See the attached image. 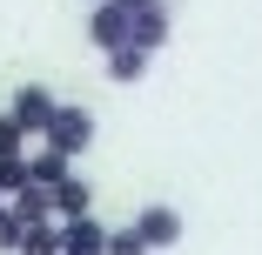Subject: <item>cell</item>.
Here are the masks:
<instances>
[{
    "label": "cell",
    "instance_id": "1",
    "mask_svg": "<svg viewBox=\"0 0 262 255\" xmlns=\"http://www.w3.org/2000/svg\"><path fill=\"white\" fill-rule=\"evenodd\" d=\"M40 148H54V155H68V161H81L88 148H94V114L88 108H54V121H47V134H40Z\"/></svg>",
    "mask_w": 262,
    "mask_h": 255
},
{
    "label": "cell",
    "instance_id": "2",
    "mask_svg": "<svg viewBox=\"0 0 262 255\" xmlns=\"http://www.w3.org/2000/svg\"><path fill=\"white\" fill-rule=\"evenodd\" d=\"M54 87H40V81H27V87H14V101H7V121L20 128V134H47V121H54Z\"/></svg>",
    "mask_w": 262,
    "mask_h": 255
},
{
    "label": "cell",
    "instance_id": "3",
    "mask_svg": "<svg viewBox=\"0 0 262 255\" xmlns=\"http://www.w3.org/2000/svg\"><path fill=\"white\" fill-rule=\"evenodd\" d=\"M135 235H141V248L155 255V248H175L182 235H188V222H182V208H168V201H148V208L128 222Z\"/></svg>",
    "mask_w": 262,
    "mask_h": 255
},
{
    "label": "cell",
    "instance_id": "4",
    "mask_svg": "<svg viewBox=\"0 0 262 255\" xmlns=\"http://www.w3.org/2000/svg\"><path fill=\"white\" fill-rule=\"evenodd\" d=\"M168 34H175L168 7H141V14H128V47H135V54H148V61L168 47Z\"/></svg>",
    "mask_w": 262,
    "mask_h": 255
},
{
    "label": "cell",
    "instance_id": "5",
    "mask_svg": "<svg viewBox=\"0 0 262 255\" xmlns=\"http://www.w3.org/2000/svg\"><path fill=\"white\" fill-rule=\"evenodd\" d=\"M88 40L101 47V54H121V47H128V14L115 7V0H101V7L88 14Z\"/></svg>",
    "mask_w": 262,
    "mask_h": 255
},
{
    "label": "cell",
    "instance_id": "6",
    "mask_svg": "<svg viewBox=\"0 0 262 255\" xmlns=\"http://www.w3.org/2000/svg\"><path fill=\"white\" fill-rule=\"evenodd\" d=\"M47 208H54V222L68 228V222H81V215H94V188H88V175H68L54 195H47Z\"/></svg>",
    "mask_w": 262,
    "mask_h": 255
},
{
    "label": "cell",
    "instance_id": "7",
    "mask_svg": "<svg viewBox=\"0 0 262 255\" xmlns=\"http://www.w3.org/2000/svg\"><path fill=\"white\" fill-rule=\"evenodd\" d=\"M61 255H108V222L101 215H81L61 228Z\"/></svg>",
    "mask_w": 262,
    "mask_h": 255
},
{
    "label": "cell",
    "instance_id": "8",
    "mask_svg": "<svg viewBox=\"0 0 262 255\" xmlns=\"http://www.w3.org/2000/svg\"><path fill=\"white\" fill-rule=\"evenodd\" d=\"M68 175H74V161L54 155V148H34V155H27V188H40V195H54Z\"/></svg>",
    "mask_w": 262,
    "mask_h": 255
},
{
    "label": "cell",
    "instance_id": "9",
    "mask_svg": "<svg viewBox=\"0 0 262 255\" xmlns=\"http://www.w3.org/2000/svg\"><path fill=\"white\" fill-rule=\"evenodd\" d=\"M14 255H61V222H34Z\"/></svg>",
    "mask_w": 262,
    "mask_h": 255
},
{
    "label": "cell",
    "instance_id": "10",
    "mask_svg": "<svg viewBox=\"0 0 262 255\" xmlns=\"http://www.w3.org/2000/svg\"><path fill=\"white\" fill-rule=\"evenodd\" d=\"M148 74V54H135V47H121V54H108V81L115 87H135Z\"/></svg>",
    "mask_w": 262,
    "mask_h": 255
},
{
    "label": "cell",
    "instance_id": "11",
    "mask_svg": "<svg viewBox=\"0 0 262 255\" xmlns=\"http://www.w3.org/2000/svg\"><path fill=\"white\" fill-rule=\"evenodd\" d=\"M7 208H14V215H20L27 228H34V222H54V208H47V195H40V188H27V195H14Z\"/></svg>",
    "mask_w": 262,
    "mask_h": 255
},
{
    "label": "cell",
    "instance_id": "12",
    "mask_svg": "<svg viewBox=\"0 0 262 255\" xmlns=\"http://www.w3.org/2000/svg\"><path fill=\"white\" fill-rule=\"evenodd\" d=\"M14 195H27V155L20 161H0V201H14Z\"/></svg>",
    "mask_w": 262,
    "mask_h": 255
},
{
    "label": "cell",
    "instance_id": "13",
    "mask_svg": "<svg viewBox=\"0 0 262 255\" xmlns=\"http://www.w3.org/2000/svg\"><path fill=\"white\" fill-rule=\"evenodd\" d=\"M20 235H27V222H20L14 208H0V255H14V248H20Z\"/></svg>",
    "mask_w": 262,
    "mask_h": 255
},
{
    "label": "cell",
    "instance_id": "14",
    "mask_svg": "<svg viewBox=\"0 0 262 255\" xmlns=\"http://www.w3.org/2000/svg\"><path fill=\"white\" fill-rule=\"evenodd\" d=\"M108 255H148L135 228H108Z\"/></svg>",
    "mask_w": 262,
    "mask_h": 255
},
{
    "label": "cell",
    "instance_id": "15",
    "mask_svg": "<svg viewBox=\"0 0 262 255\" xmlns=\"http://www.w3.org/2000/svg\"><path fill=\"white\" fill-rule=\"evenodd\" d=\"M20 141H27V134H20L7 114H0V161H20Z\"/></svg>",
    "mask_w": 262,
    "mask_h": 255
},
{
    "label": "cell",
    "instance_id": "16",
    "mask_svg": "<svg viewBox=\"0 0 262 255\" xmlns=\"http://www.w3.org/2000/svg\"><path fill=\"white\" fill-rule=\"evenodd\" d=\"M121 14H141V7H168V0H115Z\"/></svg>",
    "mask_w": 262,
    "mask_h": 255
},
{
    "label": "cell",
    "instance_id": "17",
    "mask_svg": "<svg viewBox=\"0 0 262 255\" xmlns=\"http://www.w3.org/2000/svg\"><path fill=\"white\" fill-rule=\"evenodd\" d=\"M0 208H7V201H0Z\"/></svg>",
    "mask_w": 262,
    "mask_h": 255
},
{
    "label": "cell",
    "instance_id": "18",
    "mask_svg": "<svg viewBox=\"0 0 262 255\" xmlns=\"http://www.w3.org/2000/svg\"><path fill=\"white\" fill-rule=\"evenodd\" d=\"M94 7H101V0H94Z\"/></svg>",
    "mask_w": 262,
    "mask_h": 255
}]
</instances>
